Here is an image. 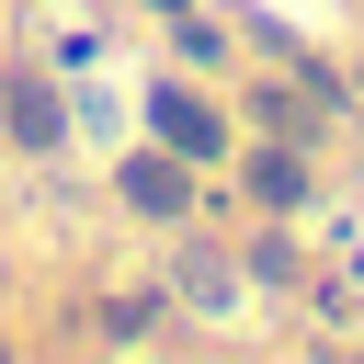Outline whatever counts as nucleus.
Returning <instances> with one entry per match:
<instances>
[{
    "label": "nucleus",
    "instance_id": "obj_4",
    "mask_svg": "<svg viewBox=\"0 0 364 364\" xmlns=\"http://www.w3.org/2000/svg\"><path fill=\"white\" fill-rule=\"evenodd\" d=\"M250 193H262V205H296V193H307V159H296V148H262V159H250Z\"/></svg>",
    "mask_w": 364,
    "mask_h": 364
},
{
    "label": "nucleus",
    "instance_id": "obj_1",
    "mask_svg": "<svg viewBox=\"0 0 364 364\" xmlns=\"http://www.w3.org/2000/svg\"><path fill=\"white\" fill-rule=\"evenodd\" d=\"M148 125H159V148H182V159H216V148H228V125H216V102H193L182 80H171V91L148 102Z\"/></svg>",
    "mask_w": 364,
    "mask_h": 364
},
{
    "label": "nucleus",
    "instance_id": "obj_5",
    "mask_svg": "<svg viewBox=\"0 0 364 364\" xmlns=\"http://www.w3.org/2000/svg\"><path fill=\"white\" fill-rule=\"evenodd\" d=\"M148 318H159V296H114V307H102V330H114V341H136Z\"/></svg>",
    "mask_w": 364,
    "mask_h": 364
},
{
    "label": "nucleus",
    "instance_id": "obj_2",
    "mask_svg": "<svg viewBox=\"0 0 364 364\" xmlns=\"http://www.w3.org/2000/svg\"><path fill=\"white\" fill-rule=\"evenodd\" d=\"M0 114H11V148H57V136H68V125H57V91H46L34 68L0 91Z\"/></svg>",
    "mask_w": 364,
    "mask_h": 364
},
{
    "label": "nucleus",
    "instance_id": "obj_3",
    "mask_svg": "<svg viewBox=\"0 0 364 364\" xmlns=\"http://www.w3.org/2000/svg\"><path fill=\"white\" fill-rule=\"evenodd\" d=\"M125 205H148V216H182V205H193V182H182V148H171V159H125Z\"/></svg>",
    "mask_w": 364,
    "mask_h": 364
},
{
    "label": "nucleus",
    "instance_id": "obj_6",
    "mask_svg": "<svg viewBox=\"0 0 364 364\" xmlns=\"http://www.w3.org/2000/svg\"><path fill=\"white\" fill-rule=\"evenodd\" d=\"M159 11H193V0H159Z\"/></svg>",
    "mask_w": 364,
    "mask_h": 364
}]
</instances>
